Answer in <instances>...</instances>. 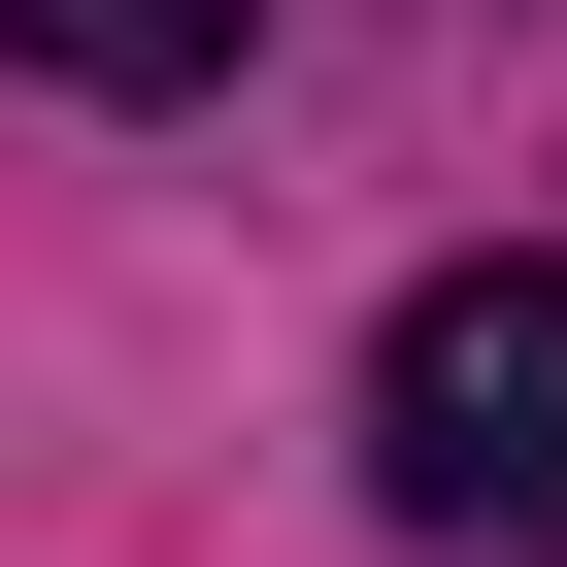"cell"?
Segmentation results:
<instances>
[{"mask_svg":"<svg viewBox=\"0 0 567 567\" xmlns=\"http://www.w3.org/2000/svg\"><path fill=\"white\" fill-rule=\"evenodd\" d=\"M368 501L467 567H567V267H434L368 334Z\"/></svg>","mask_w":567,"mask_h":567,"instance_id":"obj_1","label":"cell"},{"mask_svg":"<svg viewBox=\"0 0 567 567\" xmlns=\"http://www.w3.org/2000/svg\"><path fill=\"white\" fill-rule=\"evenodd\" d=\"M0 68H68V101H200L234 0H0Z\"/></svg>","mask_w":567,"mask_h":567,"instance_id":"obj_2","label":"cell"}]
</instances>
